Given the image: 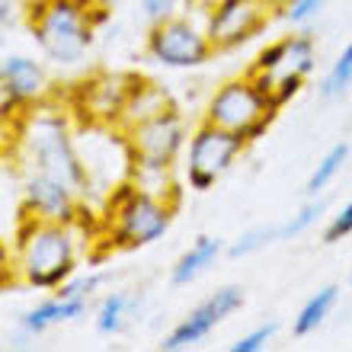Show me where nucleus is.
Masks as SVG:
<instances>
[{"instance_id":"1","label":"nucleus","mask_w":352,"mask_h":352,"mask_svg":"<svg viewBox=\"0 0 352 352\" xmlns=\"http://www.w3.org/2000/svg\"><path fill=\"white\" fill-rule=\"evenodd\" d=\"M10 144H13V164L23 173H45L71 186L87 202V170L77 151V131L71 129L61 109L36 102L10 119Z\"/></svg>"},{"instance_id":"2","label":"nucleus","mask_w":352,"mask_h":352,"mask_svg":"<svg viewBox=\"0 0 352 352\" xmlns=\"http://www.w3.org/2000/svg\"><path fill=\"white\" fill-rule=\"evenodd\" d=\"M80 221H38L23 214V224L13 243V276L26 288L55 292L71 282L80 263Z\"/></svg>"},{"instance_id":"3","label":"nucleus","mask_w":352,"mask_h":352,"mask_svg":"<svg viewBox=\"0 0 352 352\" xmlns=\"http://www.w3.org/2000/svg\"><path fill=\"white\" fill-rule=\"evenodd\" d=\"M106 13L109 10H100L96 0H38L32 7V38L48 61L80 65Z\"/></svg>"},{"instance_id":"4","label":"nucleus","mask_w":352,"mask_h":352,"mask_svg":"<svg viewBox=\"0 0 352 352\" xmlns=\"http://www.w3.org/2000/svg\"><path fill=\"white\" fill-rule=\"evenodd\" d=\"M176 202L151 195L131 183H122L116 192L106 199L102 208V224L109 237L112 250H138L148 243L160 241L170 231Z\"/></svg>"},{"instance_id":"5","label":"nucleus","mask_w":352,"mask_h":352,"mask_svg":"<svg viewBox=\"0 0 352 352\" xmlns=\"http://www.w3.org/2000/svg\"><path fill=\"white\" fill-rule=\"evenodd\" d=\"M77 151L87 170V195H100L106 202L122 183L131 179L135 154H131L129 135L119 125L90 122L77 135Z\"/></svg>"},{"instance_id":"6","label":"nucleus","mask_w":352,"mask_h":352,"mask_svg":"<svg viewBox=\"0 0 352 352\" xmlns=\"http://www.w3.org/2000/svg\"><path fill=\"white\" fill-rule=\"evenodd\" d=\"M278 109L282 106L247 74L237 80H228L212 93V100L205 106V122H214V125L241 135L250 144L269 129V122L276 119Z\"/></svg>"},{"instance_id":"7","label":"nucleus","mask_w":352,"mask_h":352,"mask_svg":"<svg viewBox=\"0 0 352 352\" xmlns=\"http://www.w3.org/2000/svg\"><path fill=\"white\" fill-rule=\"evenodd\" d=\"M314 65H317L314 36L298 32V36H285V38H278V42L263 48L250 67V77L278 106H285V102L301 90V84H305L307 74L314 71Z\"/></svg>"},{"instance_id":"8","label":"nucleus","mask_w":352,"mask_h":352,"mask_svg":"<svg viewBox=\"0 0 352 352\" xmlns=\"http://www.w3.org/2000/svg\"><path fill=\"white\" fill-rule=\"evenodd\" d=\"M247 141L234 131L214 125V122H202L199 129L189 135V157H186V173H189V186L195 192L212 189L221 179L231 164L243 154Z\"/></svg>"},{"instance_id":"9","label":"nucleus","mask_w":352,"mask_h":352,"mask_svg":"<svg viewBox=\"0 0 352 352\" xmlns=\"http://www.w3.org/2000/svg\"><path fill=\"white\" fill-rule=\"evenodd\" d=\"M144 48H148V58L154 65L176 67V71H189V67L205 65L214 52L208 29L195 26L189 16H173L164 19V23H154Z\"/></svg>"},{"instance_id":"10","label":"nucleus","mask_w":352,"mask_h":352,"mask_svg":"<svg viewBox=\"0 0 352 352\" xmlns=\"http://www.w3.org/2000/svg\"><path fill=\"white\" fill-rule=\"evenodd\" d=\"M269 10H276L269 0H214L205 13V29L212 38L214 52H228L243 42H250L263 32Z\"/></svg>"},{"instance_id":"11","label":"nucleus","mask_w":352,"mask_h":352,"mask_svg":"<svg viewBox=\"0 0 352 352\" xmlns=\"http://www.w3.org/2000/svg\"><path fill=\"white\" fill-rule=\"evenodd\" d=\"M243 305V288L241 285H224L218 288L214 295H208L202 305H195L189 314L179 320V324L164 336L160 349L164 352H183V349H192L199 346L202 340L214 333V327L224 324L234 311H241Z\"/></svg>"},{"instance_id":"12","label":"nucleus","mask_w":352,"mask_h":352,"mask_svg":"<svg viewBox=\"0 0 352 352\" xmlns=\"http://www.w3.org/2000/svg\"><path fill=\"white\" fill-rule=\"evenodd\" d=\"M48 93H52V80H48L42 61L29 55H13L3 58L0 65V109H3V119H16L23 109L36 106V102H45Z\"/></svg>"},{"instance_id":"13","label":"nucleus","mask_w":352,"mask_h":352,"mask_svg":"<svg viewBox=\"0 0 352 352\" xmlns=\"http://www.w3.org/2000/svg\"><path fill=\"white\" fill-rule=\"evenodd\" d=\"M23 214L38 221L77 224L84 214V195L55 176L23 173Z\"/></svg>"},{"instance_id":"14","label":"nucleus","mask_w":352,"mask_h":352,"mask_svg":"<svg viewBox=\"0 0 352 352\" xmlns=\"http://www.w3.org/2000/svg\"><path fill=\"white\" fill-rule=\"evenodd\" d=\"M125 135H129L131 154H135L138 164H173L186 144V122L170 106V109L138 122Z\"/></svg>"},{"instance_id":"15","label":"nucleus","mask_w":352,"mask_h":352,"mask_svg":"<svg viewBox=\"0 0 352 352\" xmlns=\"http://www.w3.org/2000/svg\"><path fill=\"white\" fill-rule=\"evenodd\" d=\"M138 84V77L131 74H100L90 84H84V112L90 122L102 125H119L122 109L129 102L131 90Z\"/></svg>"},{"instance_id":"16","label":"nucleus","mask_w":352,"mask_h":352,"mask_svg":"<svg viewBox=\"0 0 352 352\" xmlns=\"http://www.w3.org/2000/svg\"><path fill=\"white\" fill-rule=\"evenodd\" d=\"M87 305H90V298H74V295H52L48 301H42V305H36L32 311H26V314L19 317V330L26 336H38L45 333V330H52V327L58 324H71V320H77V317L87 314Z\"/></svg>"},{"instance_id":"17","label":"nucleus","mask_w":352,"mask_h":352,"mask_svg":"<svg viewBox=\"0 0 352 352\" xmlns=\"http://www.w3.org/2000/svg\"><path fill=\"white\" fill-rule=\"evenodd\" d=\"M221 253H228V247H224L221 237H208V234L199 237V241H195L192 247L173 263V269H170V282H173V285H189V282H195V278L205 276V272L218 263Z\"/></svg>"},{"instance_id":"18","label":"nucleus","mask_w":352,"mask_h":352,"mask_svg":"<svg viewBox=\"0 0 352 352\" xmlns=\"http://www.w3.org/2000/svg\"><path fill=\"white\" fill-rule=\"evenodd\" d=\"M173 102H170V93L157 84H148V80H138L135 90H131L129 102H125V109H122V119H119V129L129 131L135 129L138 122L151 119V116H157V112L170 109Z\"/></svg>"},{"instance_id":"19","label":"nucleus","mask_w":352,"mask_h":352,"mask_svg":"<svg viewBox=\"0 0 352 352\" xmlns=\"http://www.w3.org/2000/svg\"><path fill=\"white\" fill-rule=\"evenodd\" d=\"M336 301H340V285H324L320 292H314V295L301 305V311H298L295 324H292V333L295 336L317 333V327H324V320L330 317Z\"/></svg>"},{"instance_id":"20","label":"nucleus","mask_w":352,"mask_h":352,"mask_svg":"<svg viewBox=\"0 0 352 352\" xmlns=\"http://www.w3.org/2000/svg\"><path fill=\"white\" fill-rule=\"evenodd\" d=\"M346 160H349V144H346V141H340V144H333V148L327 151L324 157H320V164L314 167V173L307 176V186H305L307 199H320V192H324L327 186L340 176V170L346 167Z\"/></svg>"},{"instance_id":"21","label":"nucleus","mask_w":352,"mask_h":352,"mask_svg":"<svg viewBox=\"0 0 352 352\" xmlns=\"http://www.w3.org/2000/svg\"><path fill=\"white\" fill-rule=\"evenodd\" d=\"M129 307H131V298L122 295V292H112L100 301L96 307V330L100 333H119L122 327H125V317H129Z\"/></svg>"},{"instance_id":"22","label":"nucleus","mask_w":352,"mask_h":352,"mask_svg":"<svg viewBox=\"0 0 352 352\" xmlns=\"http://www.w3.org/2000/svg\"><path fill=\"white\" fill-rule=\"evenodd\" d=\"M282 241V234H278V224H260V228H250V231H243L237 241L228 247V256L231 260H241V256H253V253H260L263 247L269 243H278Z\"/></svg>"},{"instance_id":"23","label":"nucleus","mask_w":352,"mask_h":352,"mask_svg":"<svg viewBox=\"0 0 352 352\" xmlns=\"http://www.w3.org/2000/svg\"><path fill=\"white\" fill-rule=\"evenodd\" d=\"M349 87H352V42L340 52L333 67L327 71L324 84H320V96H324V100H340V96H346Z\"/></svg>"},{"instance_id":"24","label":"nucleus","mask_w":352,"mask_h":352,"mask_svg":"<svg viewBox=\"0 0 352 352\" xmlns=\"http://www.w3.org/2000/svg\"><path fill=\"white\" fill-rule=\"evenodd\" d=\"M327 212V202L324 199H307L301 208H298L288 221L278 224V234H282V241H292V237H301V234H307L311 228H314L317 221H320V214Z\"/></svg>"},{"instance_id":"25","label":"nucleus","mask_w":352,"mask_h":352,"mask_svg":"<svg viewBox=\"0 0 352 352\" xmlns=\"http://www.w3.org/2000/svg\"><path fill=\"white\" fill-rule=\"evenodd\" d=\"M324 3L327 0H285L278 10H282V19H285V23L301 29V26H307V23H314L317 13L324 10Z\"/></svg>"},{"instance_id":"26","label":"nucleus","mask_w":352,"mask_h":352,"mask_svg":"<svg viewBox=\"0 0 352 352\" xmlns=\"http://www.w3.org/2000/svg\"><path fill=\"white\" fill-rule=\"evenodd\" d=\"M138 3H141L144 19L154 26V23H164V19L183 16V7L186 3H192V0H138Z\"/></svg>"},{"instance_id":"27","label":"nucleus","mask_w":352,"mask_h":352,"mask_svg":"<svg viewBox=\"0 0 352 352\" xmlns=\"http://www.w3.org/2000/svg\"><path fill=\"white\" fill-rule=\"evenodd\" d=\"M276 330H278V324L269 320V324L256 327V330H250V333H243L237 343H231V352H260V349H266V346L272 343Z\"/></svg>"},{"instance_id":"28","label":"nucleus","mask_w":352,"mask_h":352,"mask_svg":"<svg viewBox=\"0 0 352 352\" xmlns=\"http://www.w3.org/2000/svg\"><path fill=\"white\" fill-rule=\"evenodd\" d=\"M346 234H352V199L343 205V212L330 218V224H327V231H324V243L343 241Z\"/></svg>"},{"instance_id":"29","label":"nucleus","mask_w":352,"mask_h":352,"mask_svg":"<svg viewBox=\"0 0 352 352\" xmlns=\"http://www.w3.org/2000/svg\"><path fill=\"white\" fill-rule=\"evenodd\" d=\"M0 7H3L0 23H3V29H10L13 26V19H16V0H0Z\"/></svg>"},{"instance_id":"30","label":"nucleus","mask_w":352,"mask_h":352,"mask_svg":"<svg viewBox=\"0 0 352 352\" xmlns=\"http://www.w3.org/2000/svg\"><path fill=\"white\" fill-rule=\"evenodd\" d=\"M116 3H119V0H96V7H100V10H112Z\"/></svg>"},{"instance_id":"31","label":"nucleus","mask_w":352,"mask_h":352,"mask_svg":"<svg viewBox=\"0 0 352 352\" xmlns=\"http://www.w3.org/2000/svg\"><path fill=\"white\" fill-rule=\"evenodd\" d=\"M269 3H272V7H282V3H285V0H269Z\"/></svg>"},{"instance_id":"32","label":"nucleus","mask_w":352,"mask_h":352,"mask_svg":"<svg viewBox=\"0 0 352 352\" xmlns=\"http://www.w3.org/2000/svg\"><path fill=\"white\" fill-rule=\"evenodd\" d=\"M349 285H352V269H349Z\"/></svg>"}]
</instances>
